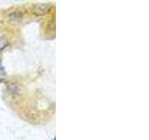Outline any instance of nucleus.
<instances>
[{"label": "nucleus", "instance_id": "obj_2", "mask_svg": "<svg viewBox=\"0 0 149 140\" xmlns=\"http://www.w3.org/2000/svg\"><path fill=\"white\" fill-rule=\"evenodd\" d=\"M8 45V40L5 37H0V50L5 49Z\"/></svg>", "mask_w": 149, "mask_h": 140}, {"label": "nucleus", "instance_id": "obj_1", "mask_svg": "<svg viewBox=\"0 0 149 140\" xmlns=\"http://www.w3.org/2000/svg\"><path fill=\"white\" fill-rule=\"evenodd\" d=\"M49 8L48 4H37L35 6V12L37 14H44Z\"/></svg>", "mask_w": 149, "mask_h": 140}]
</instances>
